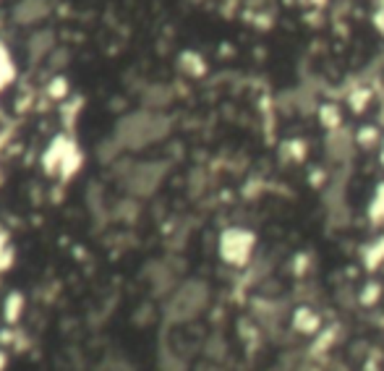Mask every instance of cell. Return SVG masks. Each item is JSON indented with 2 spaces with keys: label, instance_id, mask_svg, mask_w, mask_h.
Wrapping results in <instances>:
<instances>
[{
  "label": "cell",
  "instance_id": "obj_5",
  "mask_svg": "<svg viewBox=\"0 0 384 371\" xmlns=\"http://www.w3.org/2000/svg\"><path fill=\"white\" fill-rule=\"evenodd\" d=\"M160 181V168L157 165H134L126 173V186L131 194H149Z\"/></svg>",
  "mask_w": 384,
  "mask_h": 371
},
{
  "label": "cell",
  "instance_id": "obj_8",
  "mask_svg": "<svg viewBox=\"0 0 384 371\" xmlns=\"http://www.w3.org/2000/svg\"><path fill=\"white\" fill-rule=\"evenodd\" d=\"M293 324H296V330L306 332V335H314V332L319 330L321 319H319V314H314L311 308H298Z\"/></svg>",
  "mask_w": 384,
  "mask_h": 371
},
{
  "label": "cell",
  "instance_id": "obj_6",
  "mask_svg": "<svg viewBox=\"0 0 384 371\" xmlns=\"http://www.w3.org/2000/svg\"><path fill=\"white\" fill-rule=\"evenodd\" d=\"M26 55L32 63H40L48 55H55V37L53 32H45V29H34L26 40Z\"/></svg>",
  "mask_w": 384,
  "mask_h": 371
},
{
  "label": "cell",
  "instance_id": "obj_12",
  "mask_svg": "<svg viewBox=\"0 0 384 371\" xmlns=\"http://www.w3.org/2000/svg\"><path fill=\"white\" fill-rule=\"evenodd\" d=\"M376 141H382L376 126H363V129H358V144L361 146H374Z\"/></svg>",
  "mask_w": 384,
  "mask_h": 371
},
{
  "label": "cell",
  "instance_id": "obj_14",
  "mask_svg": "<svg viewBox=\"0 0 384 371\" xmlns=\"http://www.w3.org/2000/svg\"><path fill=\"white\" fill-rule=\"evenodd\" d=\"M382 296V285L376 283H368L363 291H361V303H366V306H371V303H376V299Z\"/></svg>",
  "mask_w": 384,
  "mask_h": 371
},
{
  "label": "cell",
  "instance_id": "obj_7",
  "mask_svg": "<svg viewBox=\"0 0 384 371\" xmlns=\"http://www.w3.org/2000/svg\"><path fill=\"white\" fill-rule=\"evenodd\" d=\"M16 81V60L6 42H0V92Z\"/></svg>",
  "mask_w": 384,
  "mask_h": 371
},
{
  "label": "cell",
  "instance_id": "obj_9",
  "mask_svg": "<svg viewBox=\"0 0 384 371\" xmlns=\"http://www.w3.org/2000/svg\"><path fill=\"white\" fill-rule=\"evenodd\" d=\"M368 220H371V225H382L384 222V183L374 188V196L368 202Z\"/></svg>",
  "mask_w": 384,
  "mask_h": 371
},
{
  "label": "cell",
  "instance_id": "obj_13",
  "mask_svg": "<svg viewBox=\"0 0 384 371\" xmlns=\"http://www.w3.org/2000/svg\"><path fill=\"white\" fill-rule=\"evenodd\" d=\"M348 102H351L353 113H363V110H366V105H368V92H366V89H356L351 97H348Z\"/></svg>",
  "mask_w": 384,
  "mask_h": 371
},
{
  "label": "cell",
  "instance_id": "obj_10",
  "mask_svg": "<svg viewBox=\"0 0 384 371\" xmlns=\"http://www.w3.org/2000/svg\"><path fill=\"white\" fill-rule=\"evenodd\" d=\"M363 264H366V269H376V267L384 262V238H376V241H371L363 249Z\"/></svg>",
  "mask_w": 384,
  "mask_h": 371
},
{
  "label": "cell",
  "instance_id": "obj_16",
  "mask_svg": "<svg viewBox=\"0 0 384 371\" xmlns=\"http://www.w3.org/2000/svg\"><path fill=\"white\" fill-rule=\"evenodd\" d=\"M382 9H384V0H382Z\"/></svg>",
  "mask_w": 384,
  "mask_h": 371
},
{
  "label": "cell",
  "instance_id": "obj_11",
  "mask_svg": "<svg viewBox=\"0 0 384 371\" xmlns=\"http://www.w3.org/2000/svg\"><path fill=\"white\" fill-rule=\"evenodd\" d=\"M319 121L324 129L335 131L340 129V121H343V115H340V107L337 105H321L319 107Z\"/></svg>",
  "mask_w": 384,
  "mask_h": 371
},
{
  "label": "cell",
  "instance_id": "obj_2",
  "mask_svg": "<svg viewBox=\"0 0 384 371\" xmlns=\"http://www.w3.org/2000/svg\"><path fill=\"white\" fill-rule=\"evenodd\" d=\"M45 168L58 176H73L81 168V149L71 136H55L45 152Z\"/></svg>",
  "mask_w": 384,
  "mask_h": 371
},
{
  "label": "cell",
  "instance_id": "obj_15",
  "mask_svg": "<svg viewBox=\"0 0 384 371\" xmlns=\"http://www.w3.org/2000/svg\"><path fill=\"white\" fill-rule=\"evenodd\" d=\"M382 165H384V139H382Z\"/></svg>",
  "mask_w": 384,
  "mask_h": 371
},
{
  "label": "cell",
  "instance_id": "obj_1",
  "mask_svg": "<svg viewBox=\"0 0 384 371\" xmlns=\"http://www.w3.org/2000/svg\"><path fill=\"white\" fill-rule=\"evenodd\" d=\"M170 134V118L162 110L154 107H139L131 110L123 118H118L112 136L107 139V152H137V149H146V146L157 144Z\"/></svg>",
  "mask_w": 384,
  "mask_h": 371
},
{
  "label": "cell",
  "instance_id": "obj_4",
  "mask_svg": "<svg viewBox=\"0 0 384 371\" xmlns=\"http://www.w3.org/2000/svg\"><path fill=\"white\" fill-rule=\"evenodd\" d=\"M50 14H53V0H16V6L11 11V18L18 26L37 29L42 21H48Z\"/></svg>",
  "mask_w": 384,
  "mask_h": 371
},
{
  "label": "cell",
  "instance_id": "obj_3",
  "mask_svg": "<svg viewBox=\"0 0 384 371\" xmlns=\"http://www.w3.org/2000/svg\"><path fill=\"white\" fill-rule=\"evenodd\" d=\"M256 235L246 227H228L220 235V257L230 267H243L248 264V259L254 254Z\"/></svg>",
  "mask_w": 384,
  "mask_h": 371
}]
</instances>
